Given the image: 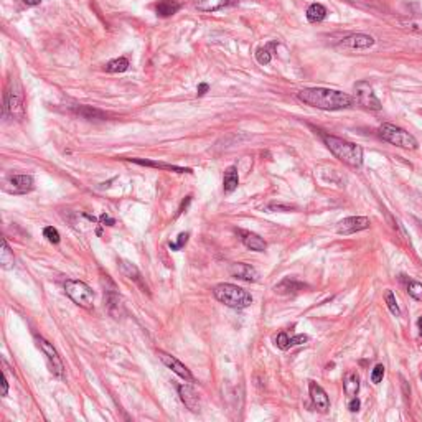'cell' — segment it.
I'll list each match as a JSON object with an SVG mask.
<instances>
[{"mask_svg":"<svg viewBox=\"0 0 422 422\" xmlns=\"http://www.w3.org/2000/svg\"><path fill=\"white\" fill-rule=\"evenodd\" d=\"M121 269H122V272H124V274L129 277V279L134 281L136 284L141 285L143 290H147V285H145V282H143V279H142V274L139 272V269L132 264V262L121 261Z\"/></svg>","mask_w":422,"mask_h":422,"instance_id":"obj_22","label":"cell"},{"mask_svg":"<svg viewBox=\"0 0 422 422\" xmlns=\"http://www.w3.org/2000/svg\"><path fill=\"white\" fill-rule=\"evenodd\" d=\"M229 272L233 277H238V279L246 282H256L257 277H259V272L253 266L244 264V262H234V264H231Z\"/></svg>","mask_w":422,"mask_h":422,"instance_id":"obj_15","label":"cell"},{"mask_svg":"<svg viewBox=\"0 0 422 422\" xmlns=\"http://www.w3.org/2000/svg\"><path fill=\"white\" fill-rule=\"evenodd\" d=\"M418 327H419V335L422 337V317H419V320H418Z\"/></svg>","mask_w":422,"mask_h":422,"instance_id":"obj_42","label":"cell"},{"mask_svg":"<svg viewBox=\"0 0 422 422\" xmlns=\"http://www.w3.org/2000/svg\"><path fill=\"white\" fill-rule=\"evenodd\" d=\"M188 233H180L178 234V239H177V243H168V248L172 249V251H180L183 248L185 244H187V241H188Z\"/></svg>","mask_w":422,"mask_h":422,"instance_id":"obj_33","label":"cell"},{"mask_svg":"<svg viewBox=\"0 0 422 422\" xmlns=\"http://www.w3.org/2000/svg\"><path fill=\"white\" fill-rule=\"evenodd\" d=\"M269 210H282V211H290V207H284V205H271Z\"/></svg>","mask_w":422,"mask_h":422,"instance_id":"obj_39","label":"cell"},{"mask_svg":"<svg viewBox=\"0 0 422 422\" xmlns=\"http://www.w3.org/2000/svg\"><path fill=\"white\" fill-rule=\"evenodd\" d=\"M239 0H193V7L198 10V12L203 13H213L218 12L221 8L226 7H233V5H238Z\"/></svg>","mask_w":422,"mask_h":422,"instance_id":"obj_12","label":"cell"},{"mask_svg":"<svg viewBox=\"0 0 422 422\" xmlns=\"http://www.w3.org/2000/svg\"><path fill=\"white\" fill-rule=\"evenodd\" d=\"M180 2H177V0H158L157 5H155V12L158 17H172V15H175L180 10Z\"/></svg>","mask_w":422,"mask_h":422,"instance_id":"obj_20","label":"cell"},{"mask_svg":"<svg viewBox=\"0 0 422 422\" xmlns=\"http://www.w3.org/2000/svg\"><path fill=\"white\" fill-rule=\"evenodd\" d=\"M208 89H210V86L207 83H200L198 87H197V96H200V97L205 96L208 92Z\"/></svg>","mask_w":422,"mask_h":422,"instance_id":"obj_36","label":"cell"},{"mask_svg":"<svg viewBox=\"0 0 422 422\" xmlns=\"http://www.w3.org/2000/svg\"><path fill=\"white\" fill-rule=\"evenodd\" d=\"M327 7L322 3H312L310 7L307 8V20L310 23H320L327 18Z\"/></svg>","mask_w":422,"mask_h":422,"instance_id":"obj_23","label":"cell"},{"mask_svg":"<svg viewBox=\"0 0 422 422\" xmlns=\"http://www.w3.org/2000/svg\"><path fill=\"white\" fill-rule=\"evenodd\" d=\"M241 241L248 249L251 251H257V253H262V251L267 249V243L261 236H257L254 233H249V231H241Z\"/></svg>","mask_w":422,"mask_h":422,"instance_id":"obj_17","label":"cell"},{"mask_svg":"<svg viewBox=\"0 0 422 422\" xmlns=\"http://www.w3.org/2000/svg\"><path fill=\"white\" fill-rule=\"evenodd\" d=\"M76 114L84 117V119H104L106 114L99 109H94V107L89 106H81V107H74L73 109Z\"/></svg>","mask_w":422,"mask_h":422,"instance_id":"obj_27","label":"cell"},{"mask_svg":"<svg viewBox=\"0 0 422 422\" xmlns=\"http://www.w3.org/2000/svg\"><path fill=\"white\" fill-rule=\"evenodd\" d=\"M272 46H276V43H271V45H267V46H262V48H259L256 51V60H257V63L259 65H269L271 63V60H272V53H271V48Z\"/></svg>","mask_w":422,"mask_h":422,"instance_id":"obj_29","label":"cell"},{"mask_svg":"<svg viewBox=\"0 0 422 422\" xmlns=\"http://www.w3.org/2000/svg\"><path fill=\"white\" fill-rule=\"evenodd\" d=\"M303 289V284L300 282H295L294 279H285L282 281L279 285H276V292L277 294H294V292Z\"/></svg>","mask_w":422,"mask_h":422,"instance_id":"obj_26","label":"cell"},{"mask_svg":"<svg viewBox=\"0 0 422 422\" xmlns=\"http://www.w3.org/2000/svg\"><path fill=\"white\" fill-rule=\"evenodd\" d=\"M371 226V221L366 216H350V218H345L338 223L337 226V233L348 236L353 233H358V231L368 229Z\"/></svg>","mask_w":422,"mask_h":422,"instance_id":"obj_9","label":"cell"},{"mask_svg":"<svg viewBox=\"0 0 422 422\" xmlns=\"http://www.w3.org/2000/svg\"><path fill=\"white\" fill-rule=\"evenodd\" d=\"M340 45L347 46V48H353V50H364V48H371L374 45V38L364 33H353V35H350V37L343 38Z\"/></svg>","mask_w":422,"mask_h":422,"instance_id":"obj_16","label":"cell"},{"mask_svg":"<svg viewBox=\"0 0 422 422\" xmlns=\"http://www.w3.org/2000/svg\"><path fill=\"white\" fill-rule=\"evenodd\" d=\"M214 297L231 308H246L253 303V295L243 287L234 284H219L213 289Z\"/></svg>","mask_w":422,"mask_h":422,"instance_id":"obj_3","label":"cell"},{"mask_svg":"<svg viewBox=\"0 0 422 422\" xmlns=\"http://www.w3.org/2000/svg\"><path fill=\"white\" fill-rule=\"evenodd\" d=\"M421 379H422V373H421Z\"/></svg>","mask_w":422,"mask_h":422,"instance_id":"obj_43","label":"cell"},{"mask_svg":"<svg viewBox=\"0 0 422 422\" xmlns=\"http://www.w3.org/2000/svg\"><path fill=\"white\" fill-rule=\"evenodd\" d=\"M177 389H178V396H180V399H182V403L187 406L192 413H198L200 411V398H198L197 391L188 384H178Z\"/></svg>","mask_w":422,"mask_h":422,"instance_id":"obj_14","label":"cell"},{"mask_svg":"<svg viewBox=\"0 0 422 422\" xmlns=\"http://www.w3.org/2000/svg\"><path fill=\"white\" fill-rule=\"evenodd\" d=\"M0 264H2L3 269H12L15 266V257L12 249L8 248L7 239H2V251H0Z\"/></svg>","mask_w":422,"mask_h":422,"instance_id":"obj_25","label":"cell"},{"mask_svg":"<svg viewBox=\"0 0 422 422\" xmlns=\"http://www.w3.org/2000/svg\"><path fill=\"white\" fill-rule=\"evenodd\" d=\"M190 202H192V197H187V200H185V202L182 203V207H180V210H178V214H180V213H183V210L188 207V203H190Z\"/></svg>","mask_w":422,"mask_h":422,"instance_id":"obj_40","label":"cell"},{"mask_svg":"<svg viewBox=\"0 0 422 422\" xmlns=\"http://www.w3.org/2000/svg\"><path fill=\"white\" fill-rule=\"evenodd\" d=\"M384 298H386V303H388L389 312L393 313V315L399 317V315H401V310H399V305H398V302H396V297H394L393 292H391V290H386Z\"/></svg>","mask_w":422,"mask_h":422,"instance_id":"obj_31","label":"cell"},{"mask_svg":"<svg viewBox=\"0 0 422 422\" xmlns=\"http://www.w3.org/2000/svg\"><path fill=\"white\" fill-rule=\"evenodd\" d=\"M99 219H101V223H104V224L107 223V226H112V224H114V219H112L111 216H107L106 213H104V214H101V218H99Z\"/></svg>","mask_w":422,"mask_h":422,"instance_id":"obj_37","label":"cell"},{"mask_svg":"<svg viewBox=\"0 0 422 422\" xmlns=\"http://www.w3.org/2000/svg\"><path fill=\"white\" fill-rule=\"evenodd\" d=\"M359 408H361V403H359V399L356 398V396L350 399V403H348V409L352 411V413H358Z\"/></svg>","mask_w":422,"mask_h":422,"instance_id":"obj_35","label":"cell"},{"mask_svg":"<svg viewBox=\"0 0 422 422\" xmlns=\"http://www.w3.org/2000/svg\"><path fill=\"white\" fill-rule=\"evenodd\" d=\"M379 137L383 139L384 142L393 143L396 147L401 148H409V150H416L419 147V142L413 134H409L406 129L398 127L394 124H389V122H384V124L379 126Z\"/></svg>","mask_w":422,"mask_h":422,"instance_id":"obj_4","label":"cell"},{"mask_svg":"<svg viewBox=\"0 0 422 422\" xmlns=\"http://www.w3.org/2000/svg\"><path fill=\"white\" fill-rule=\"evenodd\" d=\"M35 188V180L32 175H13L5 183V192L13 195H25Z\"/></svg>","mask_w":422,"mask_h":422,"instance_id":"obj_10","label":"cell"},{"mask_svg":"<svg viewBox=\"0 0 422 422\" xmlns=\"http://www.w3.org/2000/svg\"><path fill=\"white\" fill-rule=\"evenodd\" d=\"M297 99L322 111H342L354 104V97L347 92L327 89V87H305L297 92Z\"/></svg>","mask_w":422,"mask_h":422,"instance_id":"obj_1","label":"cell"},{"mask_svg":"<svg viewBox=\"0 0 422 422\" xmlns=\"http://www.w3.org/2000/svg\"><path fill=\"white\" fill-rule=\"evenodd\" d=\"M37 345L40 347V350L43 352V354L48 359L50 366H51V371H53L55 376H58L60 379L65 378V364H63V359L56 352V348L51 345L50 342H46L45 338L42 337H37Z\"/></svg>","mask_w":422,"mask_h":422,"instance_id":"obj_8","label":"cell"},{"mask_svg":"<svg viewBox=\"0 0 422 422\" xmlns=\"http://www.w3.org/2000/svg\"><path fill=\"white\" fill-rule=\"evenodd\" d=\"M383 376H384V366H383V364H376V366L373 368V371H371V383H374V384L381 383Z\"/></svg>","mask_w":422,"mask_h":422,"instance_id":"obj_34","label":"cell"},{"mask_svg":"<svg viewBox=\"0 0 422 422\" xmlns=\"http://www.w3.org/2000/svg\"><path fill=\"white\" fill-rule=\"evenodd\" d=\"M8 393V381H7V376L3 374V381H2V396H7Z\"/></svg>","mask_w":422,"mask_h":422,"instance_id":"obj_38","label":"cell"},{"mask_svg":"<svg viewBox=\"0 0 422 422\" xmlns=\"http://www.w3.org/2000/svg\"><path fill=\"white\" fill-rule=\"evenodd\" d=\"M406 289H408V294L416 298V300H422V284L418 281H408L406 284Z\"/></svg>","mask_w":422,"mask_h":422,"instance_id":"obj_30","label":"cell"},{"mask_svg":"<svg viewBox=\"0 0 422 422\" xmlns=\"http://www.w3.org/2000/svg\"><path fill=\"white\" fill-rule=\"evenodd\" d=\"M157 354H158V358H160V361L165 364L167 368L172 369L173 373H177L180 378H183L185 381H195L192 371H190V369L185 366L180 359H177L175 356H172V354H168L165 352H162V350H158Z\"/></svg>","mask_w":422,"mask_h":422,"instance_id":"obj_11","label":"cell"},{"mask_svg":"<svg viewBox=\"0 0 422 422\" xmlns=\"http://www.w3.org/2000/svg\"><path fill=\"white\" fill-rule=\"evenodd\" d=\"M308 389H310V398H312L313 406H315V409L322 414L328 413V409H330V399H328V396L325 391H323L322 386H318L317 383L312 381Z\"/></svg>","mask_w":422,"mask_h":422,"instance_id":"obj_13","label":"cell"},{"mask_svg":"<svg viewBox=\"0 0 422 422\" xmlns=\"http://www.w3.org/2000/svg\"><path fill=\"white\" fill-rule=\"evenodd\" d=\"M308 340L307 335H295V337H289L285 332H281L279 335L276 337V345L281 350H289L295 345H303Z\"/></svg>","mask_w":422,"mask_h":422,"instance_id":"obj_19","label":"cell"},{"mask_svg":"<svg viewBox=\"0 0 422 422\" xmlns=\"http://www.w3.org/2000/svg\"><path fill=\"white\" fill-rule=\"evenodd\" d=\"M43 236L50 241L51 244H58L61 241V236L58 233V229L53 228V226H46V228L43 229Z\"/></svg>","mask_w":422,"mask_h":422,"instance_id":"obj_32","label":"cell"},{"mask_svg":"<svg viewBox=\"0 0 422 422\" xmlns=\"http://www.w3.org/2000/svg\"><path fill=\"white\" fill-rule=\"evenodd\" d=\"M5 116H8L10 119L22 121L25 117V96L23 89L17 79L10 81V86L5 94V106H3Z\"/></svg>","mask_w":422,"mask_h":422,"instance_id":"obj_5","label":"cell"},{"mask_svg":"<svg viewBox=\"0 0 422 422\" xmlns=\"http://www.w3.org/2000/svg\"><path fill=\"white\" fill-rule=\"evenodd\" d=\"M353 89H354V101H356L361 107H364V109H368V111L381 109V101L376 97V94H374L373 87L369 86V83H366V81H358Z\"/></svg>","mask_w":422,"mask_h":422,"instance_id":"obj_7","label":"cell"},{"mask_svg":"<svg viewBox=\"0 0 422 422\" xmlns=\"http://www.w3.org/2000/svg\"><path fill=\"white\" fill-rule=\"evenodd\" d=\"M127 160L137 163V165H143V167L162 168V170H168V172H177V173H192V170L190 168H183V167H178V165H170V163H163V162L142 160V158H127Z\"/></svg>","mask_w":422,"mask_h":422,"instance_id":"obj_18","label":"cell"},{"mask_svg":"<svg viewBox=\"0 0 422 422\" xmlns=\"http://www.w3.org/2000/svg\"><path fill=\"white\" fill-rule=\"evenodd\" d=\"M323 142L333 155L345 165L359 168L363 165V148L358 143L348 142L335 136H323Z\"/></svg>","mask_w":422,"mask_h":422,"instance_id":"obj_2","label":"cell"},{"mask_svg":"<svg viewBox=\"0 0 422 422\" xmlns=\"http://www.w3.org/2000/svg\"><path fill=\"white\" fill-rule=\"evenodd\" d=\"M129 66H131L129 60L124 58V56H121V58L111 60L109 63L106 65V71L107 73H124V71L129 70Z\"/></svg>","mask_w":422,"mask_h":422,"instance_id":"obj_28","label":"cell"},{"mask_svg":"<svg viewBox=\"0 0 422 422\" xmlns=\"http://www.w3.org/2000/svg\"><path fill=\"white\" fill-rule=\"evenodd\" d=\"M343 389H345V393H347V396H350V398H354V396L358 394V391H359V376H358L356 371H350L347 376H345Z\"/></svg>","mask_w":422,"mask_h":422,"instance_id":"obj_24","label":"cell"},{"mask_svg":"<svg viewBox=\"0 0 422 422\" xmlns=\"http://www.w3.org/2000/svg\"><path fill=\"white\" fill-rule=\"evenodd\" d=\"M40 2H42V0H23V3L30 5V7H35V5H40Z\"/></svg>","mask_w":422,"mask_h":422,"instance_id":"obj_41","label":"cell"},{"mask_svg":"<svg viewBox=\"0 0 422 422\" xmlns=\"http://www.w3.org/2000/svg\"><path fill=\"white\" fill-rule=\"evenodd\" d=\"M65 290L68 297L79 307L91 310L94 307V292L83 281H66L65 282Z\"/></svg>","mask_w":422,"mask_h":422,"instance_id":"obj_6","label":"cell"},{"mask_svg":"<svg viewBox=\"0 0 422 422\" xmlns=\"http://www.w3.org/2000/svg\"><path fill=\"white\" fill-rule=\"evenodd\" d=\"M239 185V175H238V168L234 165H231L226 168L224 177H223V190L226 193H233Z\"/></svg>","mask_w":422,"mask_h":422,"instance_id":"obj_21","label":"cell"}]
</instances>
